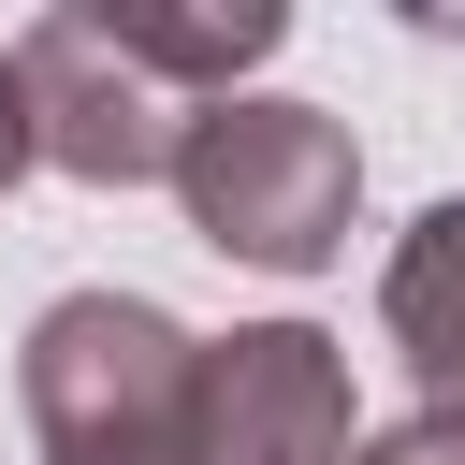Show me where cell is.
I'll return each mask as SVG.
<instances>
[{"instance_id": "obj_1", "label": "cell", "mask_w": 465, "mask_h": 465, "mask_svg": "<svg viewBox=\"0 0 465 465\" xmlns=\"http://www.w3.org/2000/svg\"><path fill=\"white\" fill-rule=\"evenodd\" d=\"M160 189L189 203V232L218 262L320 276L349 247V218H363V145H349V116H320L291 87H232V102H189L174 116V174Z\"/></svg>"}, {"instance_id": "obj_2", "label": "cell", "mask_w": 465, "mask_h": 465, "mask_svg": "<svg viewBox=\"0 0 465 465\" xmlns=\"http://www.w3.org/2000/svg\"><path fill=\"white\" fill-rule=\"evenodd\" d=\"M189 363L203 334L145 291H58L15 349V407L44 465H189Z\"/></svg>"}, {"instance_id": "obj_3", "label": "cell", "mask_w": 465, "mask_h": 465, "mask_svg": "<svg viewBox=\"0 0 465 465\" xmlns=\"http://www.w3.org/2000/svg\"><path fill=\"white\" fill-rule=\"evenodd\" d=\"M0 58H15V102H29V160H44V174H73V189H160V174H174V116H189V102H160L73 0L29 15Z\"/></svg>"}, {"instance_id": "obj_4", "label": "cell", "mask_w": 465, "mask_h": 465, "mask_svg": "<svg viewBox=\"0 0 465 465\" xmlns=\"http://www.w3.org/2000/svg\"><path fill=\"white\" fill-rule=\"evenodd\" d=\"M349 349L320 320L203 334L189 363V465H349Z\"/></svg>"}, {"instance_id": "obj_5", "label": "cell", "mask_w": 465, "mask_h": 465, "mask_svg": "<svg viewBox=\"0 0 465 465\" xmlns=\"http://www.w3.org/2000/svg\"><path fill=\"white\" fill-rule=\"evenodd\" d=\"M73 15H87V29L160 87V102H232V87L291 44L276 0H73Z\"/></svg>"}, {"instance_id": "obj_6", "label": "cell", "mask_w": 465, "mask_h": 465, "mask_svg": "<svg viewBox=\"0 0 465 465\" xmlns=\"http://www.w3.org/2000/svg\"><path fill=\"white\" fill-rule=\"evenodd\" d=\"M378 334H392L421 421H465V189L392 232V262H378Z\"/></svg>"}, {"instance_id": "obj_7", "label": "cell", "mask_w": 465, "mask_h": 465, "mask_svg": "<svg viewBox=\"0 0 465 465\" xmlns=\"http://www.w3.org/2000/svg\"><path fill=\"white\" fill-rule=\"evenodd\" d=\"M349 465H465V421H392V436H349Z\"/></svg>"}, {"instance_id": "obj_8", "label": "cell", "mask_w": 465, "mask_h": 465, "mask_svg": "<svg viewBox=\"0 0 465 465\" xmlns=\"http://www.w3.org/2000/svg\"><path fill=\"white\" fill-rule=\"evenodd\" d=\"M29 174V102H15V58H0V189Z\"/></svg>"}]
</instances>
